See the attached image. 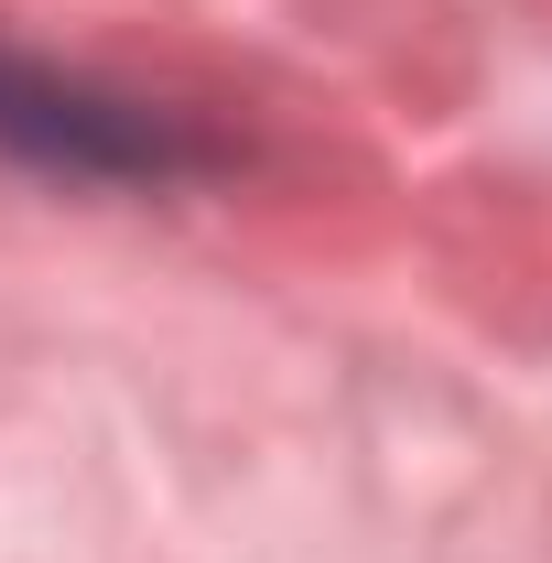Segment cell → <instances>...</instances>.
<instances>
[{
	"instance_id": "1",
	"label": "cell",
	"mask_w": 552,
	"mask_h": 563,
	"mask_svg": "<svg viewBox=\"0 0 552 563\" xmlns=\"http://www.w3.org/2000/svg\"><path fill=\"white\" fill-rule=\"evenodd\" d=\"M0 163L55 174V185H109V196H163V185L228 174V141L196 109H152L131 87H98L55 55L0 44Z\"/></svg>"
}]
</instances>
